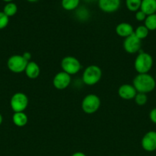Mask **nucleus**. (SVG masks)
Listing matches in <instances>:
<instances>
[{
    "mask_svg": "<svg viewBox=\"0 0 156 156\" xmlns=\"http://www.w3.org/2000/svg\"><path fill=\"white\" fill-rule=\"evenodd\" d=\"M80 0H61V5L63 9L67 11L75 10L78 8Z\"/></svg>",
    "mask_w": 156,
    "mask_h": 156,
    "instance_id": "19",
    "label": "nucleus"
},
{
    "mask_svg": "<svg viewBox=\"0 0 156 156\" xmlns=\"http://www.w3.org/2000/svg\"><path fill=\"white\" fill-rule=\"evenodd\" d=\"M28 121V117L24 112H15L12 116V122L18 127H23Z\"/></svg>",
    "mask_w": 156,
    "mask_h": 156,
    "instance_id": "16",
    "label": "nucleus"
},
{
    "mask_svg": "<svg viewBox=\"0 0 156 156\" xmlns=\"http://www.w3.org/2000/svg\"><path fill=\"white\" fill-rule=\"evenodd\" d=\"M132 85L137 92L148 94L154 91L156 87V82L152 76L148 73H143L135 76L132 81Z\"/></svg>",
    "mask_w": 156,
    "mask_h": 156,
    "instance_id": "1",
    "label": "nucleus"
},
{
    "mask_svg": "<svg viewBox=\"0 0 156 156\" xmlns=\"http://www.w3.org/2000/svg\"><path fill=\"white\" fill-rule=\"evenodd\" d=\"M142 47V41L137 37L134 33L125 38L123 41V48L125 52L130 54L139 53Z\"/></svg>",
    "mask_w": 156,
    "mask_h": 156,
    "instance_id": "8",
    "label": "nucleus"
},
{
    "mask_svg": "<svg viewBox=\"0 0 156 156\" xmlns=\"http://www.w3.org/2000/svg\"><path fill=\"white\" fill-rule=\"evenodd\" d=\"M26 76L30 79H35L40 76L41 73V69L37 62L30 61L28 63L26 66L25 70H24Z\"/></svg>",
    "mask_w": 156,
    "mask_h": 156,
    "instance_id": "14",
    "label": "nucleus"
},
{
    "mask_svg": "<svg viewBox=\"0 0 156 156\" xmlns=\"http://www.w3.org/2000/svg\"><path fill=\"white\" fill-rule=\"evenodd\" d=\"M9 22V18L3 12H0V30L6 28Z\"/></svg>",
    "mask_w": 156,
    "mask_h": 156,
    "instance_id": "24",
    "label": "nucleus"
},
{
    "mask_svg": "<svg viewBox=\"0 0 156 156\" xmlns=\"http://www.w3.org/2000/svg\"><path fill=\"white\" fill-rule=\"evenodd\" d=\"M28 2H35L38 1V0H28Z\"/></svg>",
    "mask_w": 156,
    "mask_h": 156,
    "instance_id": "30",
    "label": "nucleus"
},
{
    "mask_svg": "<svg viewBox=\"0 0 156 156\" xmlns=\"http://www.w3.org/2000/svg\"><path fill=\"white\" fill-rule=\"evenodd\" d=\"M149 118L153 123L156 124V108H153L149 113Z\"/></svg>",
    "mask_w": 156,
    "mask_h": 156,
    "instance_id": "26",
    "label": "nucleus"
},
{
    "mask_svg": "<svg viewBox=\"0 0 156 156\" xmlns=\"http://www.w3.org/2000/svg\"><path fill=\"white\" fill-rule=\"evenodd\" d=\"M116 33L121 37L126 38L134 33V28L132 25L128 22H121L116 27Z\"/></svg>",
    "mask_w": 156,
    "mask_h": 156,
    "instance_id": "13",
    "label": "nucleus"
},
{
    "mask_svg": "<svg viewBox=\"0 0 156 156\" xmlns=\"http://www.w3.org/2000/svg\"><path fill=\"white\" fill-rule=\"evenodd\" d=\"M28 96L23 92H17L10 99V106L14 112H24L28 106Z\"/></svg>",
    "mask_w": 156,
    "mask_h": 156,
    "instance_id": "7",
    "label": "nucleus"
},
{
    "mask_svg": "<svg viewBox=\"0 0 156 156\" xmlns=\"http://www.w3.org/2000/svg\"><path fill=\"white\" fill-rule=\"evenodd\" d=\"M142 149L148 152H152L156 150V131L147 132L141 140Z\"/></svg>",
    "mask_w": 156,
    "mask_h": 156,
    "instance_id": "9",
    "label": "nucleus"
},
{
    "mask_svg": "<svg viewBox=\"0 0 156 156\" xmlns=\"http://www.w3.org/2000/svg\"><path fill=\"white\" fill-rule=\"evenodd\" d=\"M3 1H5V2H12V0H3Z\"/></svg>",
    "mask_w": 156,
    "mask_h": 156,
    "instance_id": "31",
    "label": "nucleus"
},
{
    "mask_svg": "<svg viewBox=\"0 0 156 156\" xmlns=\"http://www.w3.org/2000/svg\"><path fill=\"white\" fill-rule=\"evenodd\" d=\"M153 58L151 54L143 51H139L134 61V68L138 74L148 73L153 66Z\"/></svg>",
    "mask_w": 156,
    "mask_h": 156,
    "instance_id": "2",
    "label": "nucleus"
},
{
    "mask_svg": "<svg viewBox=\"0 0 156 156\" xmlns=\"http://www.w3.org/2000/svg\"><path fill=\"white\" fill-rule=\"evenodd\" d=\"M137 91L135 87L130 84H123L118 89V94L119 98L123 100H132L135 98Z\"/></svg>",
    "mask_w": 156,
    "mask_h": 156,
    "instance_id": "11",
    "label": "nucleus"
},
{
    "mask_svg": "<svg viewBox=\"0 0 156 156\" xmlns=\"http://www.w3.org/2000/svg\"><path fill=\"white\" fill-rule=\"evenodd\" d=\"M146 17L147 15L142 11H141L140 9L136 12V19L137 21H144L145 20V18H146Z\"/></svg>",
    "mask_w": 156,
    "mask_h": 156,
    "instance_id": "25",
    "label": "nucleus"
},
{
    "mask_svg": "<svg viewBox=\"0 0 156 156\" xmlns=\"http://www.w3.org/2000/svg\"><path fill=\"white\" fill-rule=\"evenodd\" d=\"M120 3L121 0H98L99 9L106 13L116 12L120 6Z\"/></svg>",
    "mask_w": 156,
    "mask_h": 156,
    "instance_id": "12",
    "label": "nucleus"
},
{
    "mask_svg": "<svg viewBox=\"0 0 156 156\" xmlns=\"http://www.w3.org/2000/svg\"><path fill=\"white\" fill-rule=\"evenodd\" d=\"M134 100L136 105H139V106H143V105H146L147 101H148L147 94H145V93L137 92Z\"/></svg>",
    "mask_w": 156,
    "mask_h": 156,
    "instance_id": "22",
    "label": "nucleus"
},
{
    "mask_svg": "<svg viewBox=\"0 0 156 156\" xmlns=\"http://www.w3.org/2000/svg\"><path fill=\"white\" fill-rule=\"evenodd\" d=\"M30 62V61H29ZM28 61L24 58L22 55H12L7 61V67L12 73H21L24 72Z\"/></svg>",
    "mask_w": 156,
    "mask_h": 156,
    "instance_id": "6",
    "label": "nucleus"
},
{
    "mask_svg": "<svg viewBox=\"0 0 156 156\" xmlns=\"http://www.w3.org/2000/svg\"><path fill=\"white\" fill-rule=\"evenodd\" d=\"M71 76L61 71L57 73L53 78V85L56 89L64 90L67 88L71 82Z\"/></svg>",
    "mask_w": 156,
    "mask_h": 156,
    "instance_id": "10",
    "label": "nucleus"
},
{
    "mask_svg": "<svg viewBox=\"0 0 156 156\" xmlns=\"http://www.w3.org/2000/svg\"><path fill=\"white\" fill-rule=\"evenodd\" d=\"M145 24L144 25L148 28V30H156V13L152 14V15H147L146 18L144 21Z\"/></svg>",
    "mask_w": 156,
    "mask_h": 156,
    "instance_id": "18",
    "label": "nucleus"
},
{
    "mask_svg": "<svg viewBox=\"0 0 156 156\" xmlns=\"http://www.w3.org/2000/svg\"><path fill=\"white\" fill-rule=\"evenodd\" d=\"M102 76V72L100 67L96 65H90L84 69L82 80L85 85L93 86L100 81Z\"/></svg>",
    "mask_w": 156,
    "mask_h": 156,
    "instance_id": "3",
    "label": "nucleus"
},
{
    "mask_svg": "<svg viewBox=\"0 0 156 156\" xmlns=\"http://www.w3.org/2000/svg\"><path fill=\"white\" fill-rule=\"evenodd\" d=\"M142 0H125L127 9L131 12H137L140 9Z\"/></svg>",
    "mask_w": 156,
    "mask_h": 156,
    "instance_id": "21",
    "label": "nucleus"
},
{
    "mask_svg": "<svg viewBox=\"0 0 156 156\" xmlns=\"http://www.w3.org/2000/svg\"><path fill=\"white\" fill-rule=\"evenodd\" d=\"M61 66L62 71L70 76L76 75L81 69V63L79 59L72 56H67L63 58Z\"/></svg>",
    "mask_w": 156,
    "mask_h": 156,
    "instance_id": "5",
    "label": "nucleus"
},
{
    "mask_svg": "<svg viewBox=\"0 0 156 156\" xmlns=\"http://www.w3.org/2000/svg\"><path fill=\"white\" fill-rule=\"evenodd\" d=\"M76 15L79 19L86 20L89 17V11L87 10V8L84 7V6L78 7L76 9Z\"/></svg>",
    "mask_w": 156,
    "mask_h": 156,
    "instance_id": "23",
    "label": "nucleus"
},
{
    "mask_svg": "<svg viewBox=\"0 0 156 156\" xmlns=\"http://www.w3.org/2000/svg\"><path fill=\"white\" fill-rule=\"evenodd\" d=\"M71 156H87L86 154H84V152H76L73 154H72Z\"/></svg>",
    "mask_w": 156,
    "mask_h": 156,
    "instance_id": "28",
    "label": "nucleus"
},
{
    "mask_svg": "<svg viewBox=\"0 0 156 156\" xmlns=\"http://www.w3.org/2000/svg\"><path fill=\"white\" fill-rule=\"evenodd\" d=\"M87 2H93V1H96V0H85Z\"/></svg>",
    "mask_w": 156,
    "mask_h": 156,
    "instance_id": "32",
    "label": "nucleus"
},
{
    "mask_svg": "<svg viewBox=\"0 0 156 156\" xmlns=\"http://www.w3.org/2000/svg\"><path fill=\"white\" fill-rule=\"evenodd\" d=\"M2 121H3V117H2V115L1 114H0V125L2 123Z\"/></svg>",
    "mask_w": 156,
    "mask_h": 156,
    "instance_id": "29",
    "label": "nucleus"
},
{
    "mask_svg": "<svg viewBox=\"0 0 156 156\" xmlns=\"http://www.w3.org/2000/svg\"><path fill=\"white\" fill-rule=\"evenodd\" d=\"M140 10L146 15L156 13V0H142Z\"/></svg>",
    "mask_w": 156,
    "mask_h": 156,
    "instance_id": "15",
    "label": "nucleus"
},
{
    "mask_svg": "<svg viewBox=\"0 0 156 156\" xmlns=\"http://www.w3.org/2000/svg\"><path fill=\"white\" fill-rule=\"evenodd\" d=\"M2 12H4L9 18V17L14 16V15L17 13V12H18V6H17V5L15 4V3L12 2H7L6 5L4 6V8H3Z\"/></svg>",
    "mask_w": 156,
    "mask_h": 156,
    "instance_id": "17",
    "label": "nucleus"
},
{
    "mask_svg": "<svg viewBox=\"0 0 156 156\" xmlns=\"http://www.w3.org/2000/svg\"><path fill=\"white\" fill-rule=\"evenodd\" d=\"M23 56H24V58L25 59H27L28 61H30V59H31V58H32V55H31V53H29V52H25V53H23V55H22Z\"/></svg>",
    "mask_w": 156,
    "mask_h": 156,
    "instance_id": "27",
    "label": "nucleus"
},
{
    "mask_svg": "<svg viewBox=\"0 0 156 156\" xmlns=\"http://www.w3.org/2000/svg\"><path fill=\"white\" fill-rule=\"evenodd\" d=\"M154 80H155V82H156V76H155V78H154Z\"/></svg>",
    "mask_w": 156,
    "mask_h": 156,
    "instance_id": "33",
    "label": "nucleus"
},
{
    "mask_svg": "<svg viewBox=\"0 0 156 156\" xmlns=\"http://www.w3.org/2000/svg\"><path fill=\"white\" fill-rule=\"evenodd\" d=\"M148 34H149V30L145 25L138 26L136 30H134V34L141 41L145 39L148 36Z\"/></svg>",
    "mask_w": 156,
    "mask_h": 156,
    "instance_id": "20",
    "label": "nucleus"
},
{
    "mask_svg": "<svg viewBox=\"0 0 156 156\" xmlns=\"http://www.w3.org/2000/svg\"><path fill=\"white\" fill-rule=\"evenodd\" d=\"M101 101L99 96L95 94H89L84 97L81 103V109L87 114L96 113L100 108Z\"/></svg>",
    "mask_w": 156,
    "mask_h": 156,
    "instance_id": "4",
    "label": "nucleus"
}]
</instances>
